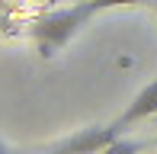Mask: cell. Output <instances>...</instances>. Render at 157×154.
Returning <instances> with one entry per match:
<instances>
[{"mask_svg":"<svg viewBox=\"0 0 157 154\" xmlns=\"http://www.w3.org/2000/svg\"><path fill=\"white\" fill-rule=\"evenodd\" d=\"M99 3L96 0H74L71 6H61V10H52L45 13L42 19L32 23V39H35V48H39L42 58H55L90 19L96 16Z\"/></svg>","mask_w":157,"mask_h":154,"instance_id":"cell-1","label":"cell"},{"mask_svg":"<svg viewBox=\"0 0 157 154\" xmlns=\"http://www.w3.org/2000/svg\"><path fill=\"white\" fill-rule=\"evenodd\" d=\"M147 116H157V77L147 83V87H141L138 93H135V100L128 103L125 113L116 119V125H119L122 132H128L135 122H144Z\"/></svg>","mask_w":157,"mask_h":154,"instance_id":"cell-3","label":"cell"},{"mask_svg":"<svg viewBox=\"0 0 157 154\" xmlns=\"http://www.w3.org/2000/svg\"><path fill=\"white\" fill-rule=\"evenodd\" d=\"M122 135L125 132L119 129L116 122H109V125H87V129L74 132V135L48 144V151H71V154H77V151H112Z\"/></svg>","mask_w":157,"mask_h":154,"instance_id":"cell-2","label":"cell"},{"mask_svg":"<svg viewBox=\"0 0 157 154\" xmlns=\"http://www.w3.org/2000/svg\"><path fill=\"white\" fill-rule=\"evenodd\" d=\"M96 3H99V10H116V6H138L144 0H96Z\"/></svg>","mask_w":157,"mask_h":154,"instance_id":"cell-4","label":"cell"},{"mask_svg":"<svg viewBox=\"0 0 157 154\" xmlns=\"http://www.w3.org/2000/svg\"><path fill=\"white\" fill-rule=\"evenodd\" d=\"M154 13H157V3H154Z\"/></svg>","mask_w":157,"mask_h":154,"instance_id":"cell-6","label":"cell"},{"mask_svg":"<svg viewBox=\"0 0 157 154\" xmlns=\"http://www.w3.org/2000/svg\"><path fill=\"white\" fill-rule=\"evenodd\" d=\"M0 151H6V144H3V141H0Z\"/></svg>","mask_w":157,"mask_h":154,"instance_id":"cell-5","label":"cell"}]
</instances>
